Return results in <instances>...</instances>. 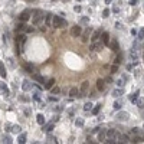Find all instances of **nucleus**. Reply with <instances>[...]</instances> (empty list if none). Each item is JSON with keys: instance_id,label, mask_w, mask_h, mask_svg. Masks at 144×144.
Returning a JSON list of instances; mask_svg holds the SVG:
<instances>
[{"instance_id": "1a4fd4ad", "label": "nucleus", "mask_w": 144, "mask_h": 144, "mask_svg": "<svg viewBox=\"0 0 144 144\" xmlns=\"http://www.w3.org/2000/svg\"><path fill=\"white\" fill-rule=\"evenodd\" d=\"M108 45H110V48H111L114 52H120V45H118V42H117L115 39H112L111 42L108 43Z\"/></svg>"}, {"instance_id": "c85d7f7f", "label": "nucleus", "mask_w": 144, "mask_h": 144, "mask_svg": "<svg viewBox=\"0 0 144 144\" xmlns=\"http://www.w3.org/2000/svg\"><path fill=\"white\" fill-rule=\"evenodd\" d=\"M91 48H92V50H97V52H98V50H101V43L92 42V46H91Z\"/></svg>"}, {"instance_id": "09e8293b", "label": "nucleus", "mask_w": 144, "mask_h": 144, "mask_svg": "<svg viewBox=\"0 0 144 144\" xmlns=\"http://www.w3.org/2000/svg\"><path fill=\"white\" fill-rule=\"evenodd\" d=\"M97 92H91V100H94V98H97Z\"/></svg>"}, {"instance_id": "ea45409f", "label": "nucleus", "mask_w": 144, "mask_h": 144, "mask_svg": "<svg viewBox=\"0 0 144 144\" xmlns=\"http://www.w3.org/2000/svg\"><path fill=\"white\" fill-rule=\"evenodd\" d=\"M117 71H118V65H117V64H114V65L111 66V74H115Z\"/></svg>"}, {"instance_id": "7ed1b4c3", "label": "nucleus", "mask_w": 144, "mask_h": 144, "mask_svg": "<svg viewBox=\"0 0 144 144\" xmlns=\"http://www.w3.org/2000/svg\"><path fill=\"white\" fill-rule=\"evenodd\" d=\"M71 35L74 36V38H78V36H81V35H82V28H81V26H72Z\"/></svg>"}, {"instance_id": "473e14b6", "label": "nucleus", "mask_w": 144, "mask_h": 144, "mask_svg": "<svg viewBox=\"0 0 144 144\" xmlns=\"http://www.w3.org/2000/svg\"><path fill=\"white\" fill-rule=\"evenodd\" d=\"M100 110H101V104H98V105H95V107L92 108V114L94 115H97L98 112H100Z\"/></svg>"}, {"instance_id": "20e7f679", "label": "nucleus", "mask_w": 144, "mask_h": 144, "mask_svg": "<svg viewBox=\"0 0 144 144\" xmlns=\"http://www.w3.org/2000/svg\"><path fill=\"white\" fill-rule=\"evenodd\" d=\"M128 112H125V111H121V112H118V114L115 115V118L118 120V121H127L128 120Z\"/></svg>"}, {"instance_id": "f8f14e48", "label": "nucleus", "mask_w": 144, "mask_h": 144, "mask_svg": "<svg viewBox=\"0 0 144 144\" xmlns=\"http://www.w3.org/2000/svg\"><path fill=\"white\" fill-rule=\"evenodd\" d=\"M101 40H102L104 45H108V43H110V33H108V32H102V33H101Z\"/></svg>"}, {"instance_id": "603ef678", "label": "nucleus", "mask_w": 144, "mask_h": 144, "mask_svg": "<svg viewBox=\"0 0 144 144\" xmlns=\"http://www.w3.org/2000/svg\"><path fill=\"white\" fill-rule=\"evenodd\" d=\"M122 79H124V81H128V75H122Z\"/></svg>"}, {"instance_id": "a19ab883", "label": "nucleus", "mask_w": 144, "mask_h": 144, "mask_svg": "<svg viewBox=\"0 0 144 144\" xmlns=\"http://www.w3.org/2000/svg\"><path fill=\"white\" fill-rule=\"evenodd\" d=\"M138 39H144V28L143 29H140V32H138Z\"/></svg>"}, {"instance_id": "bb28decb", "label": "nucleus", "mask_w": 144, "mask_h": 144, "mask_svg": "<svg viewBox=\"0 0 144 144\" xmlns=\"http://www.w3.org/2000/svg\"><path fill=\"white\" fill-rule=\"evenodd\" d=\"M36 121H38V124H45V117H43L42 114H38V117H36Z\"/></svg>"}, {"instance_id": "9d476101", "label": "nucleus", "mask_w": 144, "mask_h": 144, "mask_svg": "<svg viewBox=\"0 0 144 144\" xmlns=\"http://www.w3.org/2000/svg\"><path fill=\"white\" fill-rule=\"evenodd\" d=\"M43 19V14H40V12H36V14L33 16V25H39Z\"/></svg>"}, {"instance_id": "72a5a7b5", "label": "nucleus", "mask_w": 144, "mask_h": 144, "mask_svg": "<svg viewBox=\"0 0 144 144\" xmlns=\"http://www.w3.org/2000/svg\"><path fill=\"white\" fill-rule=\"evenodd\" d=\"M50 92H52V95H56V94L61 92V89H59L58 86H52V88H50Z\"/></svg>"}, {"instance_id": "423d86ee", "label": "nucleus", "mask_w": 144, "mask_h": 144, "mask_svg": "<svg viewBox=\"0 0 144 144\" xmlns=\"http://www.w3.org/2000/svg\"><path fill=\"white\" fill-rule=\"evenodd\" d=\"M29 19H30V12H29V10L22 12L20 16H19V20H20V22H28Z\"/></svg>"}, {"instance_id": "f704fd0d", "label": "nucleus", "mask_w": 144, "mask_h": 144, "mask_svg": "<svg viewBox=\"0 0 144 144\" xmlns=\"http://www.w3.org/2000/svg\"><path fill=\"white\" fill-rule=\"evenodd\" d=\"M121 105H122L121 101H117V102L114 104V110H115V111H120V110H121Z\"/></svg>"}, {"instance_id": "3c124183", "label": "nucleus", "mask_w": 144, "mask_h": 144, "mask_svg": "<svg viewBox=\"0 0 144 144\" xmlns=\"http://www.w3.org/2000/svg\"><path fill=\"white\" fill-rule=\"evenodd\" d=\"M105 82H112V78H111V76H108V78L105 79Z\"/></svg>"}, {"instance_id": "a18cd8bd", "label": "nucleus", "mask_w": 144, "mask_h": 144, "mask_svg": "<svg viewBox=\"0 0 144 144\" xmlns=\"http://www.w3.org/2000/svg\"><path fill=\"white\" fill-rule=\"evenodd\" d=\"M4 128H6V131H7V133H9V131H12V124H9V122H7Z\"/></svg>"}, {"instance_id": "b1692460", "label": "nucleus", "mask_w": 144, "mask_h": 144, "mask_svg": "<svg viewBox=\"0 0 144 144\" xmlns=\"http://www.w3.org/2000/svg\"><path fill=\"white\" fill-rule=\"evenodd\" d=\"M53 85H55V79L53 78H50L48 82H45V88H46V89H50Z\"/></svg>"}, {"instance_id": "e433bc0d", "label": "nucleus", "mask_w": 144, "mask_h": 144, "mask_svg": "<svg viewBox=\"0 0 144 144\" xmlns=\"http://www.w3.org/2000/svg\"><path fill=\"white\" fill-rule=\"evenodd\" d=\"M2 141H3L4 144H10V143H12V138H10V136H4Z\"/></svg>"}, {"instance_id": "5701e85b", "label": "nucleus", "mask_w": 144, "mask_h": 144, "mask_svg": "<svg viewBox=\"0 0 144 144\" xmlns=\"http://www.w3.org/2000/svg\"><path fill=\"white\" fill-rule=\"evenodd\" d=\"M107 137H108V138H112V140H115L117 133H115L114 130H107Z\"/></svg>"}, {"instance_id": "c756f323", "label": "nucleus", "mask_w": 144, "mask_h": 144, "mask_svg": "<svg viewBox=\"0 0 144 144\" xmlns=\"http://www.w3.org/2000/svg\"><path fill=\"white\" fill-rule=\"evenodd\" d=\"M137 107L138 108H144V98H137Z\"/></svg>"}, {"instance_id": "37998d69", "label": "nucleus", "mask_w": 144, "mask_h": 144, "mask_svg": "<svg viewBox=\"0 0 144 144\" xmlns=\"http://www.w3.org/2000/svg\"><path fill=\"white\" fill-rule=\"evenodd\" d=\"M124 82H125V81H124V79H118V81H117V85L120 86V88H122V86H124Z\"/></svg>"}, {"instance_id": "2eb2a0df", "label": "nucleus", "mask_w": 144, "mask_h": 144, "mask_svg": "<svg viewBox=\"0 0 144 144\" xmlns=\"http://www.w3.org/2000/svg\"><path fill=\"white\" fill-rule=\"evenodd\" d=\"M33 79H35V81H38L39 84H45V79H43V76L40 75V74H38V72H35V74H33Z\"/></svg>"}, {"instance_id": "a211bd4d", "label": "nucleus", "mask_w": 144, "mask_h": 144, "mask_svg": "<svg viewBox=\"0 0 144 144\" xmlns=\"http://www.w3.org/2000/svg\"><path fill=\"white\" fill-rule=\"evenodd\" d=\"M22 88H23V91H29V89H32V84L29 82L28 79H25V81H23V85H22Z\"/></svg>"}, {"instance_id": "f3484780", "label": "nucleus", "mask_w": 144, "mask_h": 144, "mask_svg": "<svg viewBox=\"0 0 144 144\" xmlns=\"http://www.w3.org/2000/svg\"><path fill=\"white\" fill-rule=\"evenodd\" d=\"M0 76H2V78H6L7 76V72H6V68H4L3 62H0Z\"/></svg>"}, {"instance_id": "aec40b11", "label": "nucleus", "mask_w": 144, "mask_h": 144, "mask_svg": "<svg viewBox=\"0 0 144 144\" xmlns=\"http://www.w3.org/2000/svg\"><path fill=\"white\" fill-rule=\"evenodd\" d=\"M69 95H71L72 98L78 97V95H79V89H78V88H75V86H74V88H71V91H69Z\"/></svg>"}, {"instance_id": "8fccbe9b", "label": "nucleus", "mask_w": 144, "mask_h": 144, "mask_svg": "<svg viewBox=\"0 0 144 144\" xmlns=\"http://www.w3.org/2000/svg\"><path fill=\"white\" fill-rule=\"evenodd\" d=\"M74 9H75V12H81V6H75Z\"/></svg>"}, {"instance_id": "0eeeda50", "label": "nucleus", "mask_w": 144, "mask_h": 144, "mask_svg": "<svg viewBox=\"0 0 144 144\" xmlns=\"http://www.w3.org/2000/svg\"><path fill=\"white\" fill-rule=\"evenodd\" d=\"M0 94H2V95H4V97L10 95V92H9V88H7V85L4 82H0Z\"/></svg>"}, {"instance_id": "f03ea898", "label": "nucleus", "mask_w": 144, "mask_h": 144, "mask_svg": "<svg viewBox=\"0 0 144 144\" xmlns=\"http://www.w3.org/2000/svg\"><path fill=\"white\" fill-rule=\"evenodd\" d=\"M88 92H89V82L88 81H84L82 85H81V89H79V98H84L88 95Z\"/></svg>"}, {"instance_id": "7c9ffc66", "label": "nucleus", "mask_w": 144, "mask_h": 144, "mask_svg": "<svg viewBox=\"0 0 144 144\" xmlns=\"http://www.w3.org/2000/svg\"><path fill=\"white\" fill-rule=\"evenodd\" d=\"M20 125H12V133H14V134H19L20 133Z\"/></svg>"}, {"instance_id": "58836bf2", "label": "nucleus", "mask_w": 144, "mask_h": 144, "mask_svg": "<svg viewBox=\"0 0 144 144\" xmlns=\"http://www.w3.org/2000/svg\"><path fill=\"white\" fill-rule=\"evenodd\" d=\"M84 110H85V111H89V110H92V104H91V102H86V104L84 105Z\"/></svg>"}, {"instance_id": "2f4dec72", "label": "nucleus", "mask_w": 144, "mask_h": 144, "mask_svg": "<svg viewBox=\"0 0 144 144\" xmlns=\"http://www.w3.org/2000/svg\"><path fill=\"white\" fill-rule=\"evenodd\" d=\"M121 62H122V53H121V52H118V55H117V58H115V64L120 65Z\"/></svg>"}, {"instance_id": "393cba45", "label": "nucleus", "mask_w": 144, "mask_h": 144, "mask_svg": "<svg viewBox=\"0 0 144 144\" xmlns=\"http://www.w3.org/2000/svg\"><path fill=\"white\" fill-rule=\"evenodd\" d=\"M17 45H23V43L26 42V36L25 35H17Z\"/></svg>"}, {"instance_id": "cd10ccee", "label": "nucleus", "mask_w": 144, "mask_h": 144, "mask_svg": "<svg viewBox=\"0 0 144 144\" xmlns=\"http://www.w3.org/2000/svg\"><path fill=\"white\" fill-rule=\"evenodd\" d=\"M26 29H28V26L25 25V22H22L20 25L17 26V32H25Z\"/></svg>"}, {"instance_id": "a878e982", "label": "nucleus", "mask_w": 144, "mask_h": 144, "mask_svg": "<svg viewBox=\"0 0 144 144\" xmlns=\"http://www.w3.org/2000/svg\"><path fill=\"white\" fill-rule=\"evenodd\" d=\"M138 94H140V91H136L134 94H131V95H130V101H131V102H136L137 98H138Z\"/></svg>"}, {"instance_id": "9b49d317", "label": "nucleus", "mask_w": 144, "mask_h": 144, "mask_svg": "<svg viewBox=\"0 0 144 144\" xmlns=\"http://www.w3.org/2000/svg\"><path fill=\"white\" fill-rule=\"evenodd\" d=\"M105 138H107V130H105V128H100V131H98V140L104 141Z\"/></svg>"}, {"instance_id": "de8ad7c7", "label": "nucleus", "mask_w": 144, "mask_h": 144, "mask_svg": "<svg viewBox=\"0 0 144 144\" xmlns=\"http://www.w3.org/2000/svg\"><path fill=\"white\" fill-rule=\"evenodd\" d=\"M33 100L35 101H39L40 98H39V94H35V95H33Z\"/></svg>"}, {"instance_id": "c03bdc74", "label": "nucleus", "mask_w": 144, "mask_h": 144, "mask_svg": "<svg viewBox=\"0 0 144 144\" xmlns=\"http://www.w3.org/2000/svg\"><path fill=\"white\" fill-rule=\"evenodd\" d=\"M108 16H110V10H108V9H105V10L102 12V17H108Z\"/></svg>"}, {"instance_id": "6ab92c4d", "label": "nucleus", "mask_w": 144, "mask_h": 144, "mask_svg": "<svg viewBox=\"0 0 144 144\" xmlns=\"http://www.w3.org/2000/svg\"><path fill=\"white\" fill-rule=\"evenodd\" d=\"M50 25H52V14L46 13V16H45V26H50Z\"/></svg>"}, {"instance_id": "4be33fe9", "label": "nucleus", "mask_w": 144, "mask_h": 144, "mask_svg": "<svg viewBox=\"0 0 144 144\" xmlns=\"http://www.w3.org/2000/svg\"><path fill=\"white\" fill-rule=\"evenodd\" d=\"M122 94H124V91H122L121 88H118V89H114V91H112V97L118 98V97H121Z\"/></svg>"}, {"instance_id": "4468645a", "label": "nucleus", "mask_w": 144, "mask_h": 144, "mask_svg": "<svg viewBox=\"0 0 144 144\" xmlns=\"http://www.w3.org/2000/svg\"><path fill=\"white\" fill-rule=\"evenodd\" d=\"M97 89L98 91H104L105 89V79H98L97 81Z\"/></svg>"}, {"instance_id": "ddd939ff", "label": "nucleus", "mask_w": 144, "mask_h": 144, "mask_svg": "<svg viewBox=\"0 0 144 144\" xmlns=\"http://www.w3.org/2000/svg\"><path fill=\"white\" fill-rule=\"evenodd\" d=\"M115 138H118L120 143H127V141H130V137L127 136V134H117Z\"/></svg>"}, {"instance_id": "6e6552de", "label": "nucleus", "mask_w": 144, "mask_h": 144, "mask_svg": "<svg viewBox=\"0 0 144 144\" xmlns=\"http://www.w3.org/2000/svg\"><path fill=\"white\" fill-rule=\"evenodd\" d=\"M101 29H98V30H95V32L92 33V36H91V42H98L100 40V38H101Z\"/></svg>"}, {"instance_id": "f257e3e1", "label": "nucleus", "mask_w": 144, "mask_h": 144, "mask_svg": "<svg viewBox=\"0 0 144 144\" xmlns=\"http://www.w3.org/2000/svg\"><path fill=\"white\" fill-rule=\"evenodd\" d=\"M50 26L58 28V29L65 28V26H66V20H65L62 16H52V25H50Z\"/></svg>"}, {"instance_id": "49530a36", "label": "nucleus", "mask_w": 144, "mask_h": 144, "mask_svg": "<svg viewBox=\"0 0 144 144\" xmlns=\"http://www.w3.org/2000/svg\"><path fill=\"white\" fill-rule=\"evenodd\" d=\"M138 2H140V0H130V4H131V6H136V4H138Z\"/></svg>"}, {"instance_id": "dca6fc26", "label": "nucleus", "mask_w": 144, "mask_h": 144, "mask_svg": "<svg viewBox=\"0 0 144 144\" xmlns=\"http://www.w3.org/2000/svg\"><path fill=\"white\" fill-rule=\"evenodd\" d=\"M26 137H28V136H26V133H19V137H17V143L19 144H25L26 143Z\"/></svg>"}, {"instance_id": "412c9836", "label": "nucleus", "mask_w": 144, "mask_h": 144, "mask_svg": "<svg viewBox=\"0 0 144 144\" xmlns=\"http://www.w3.org/2000/svg\"><path fill=\"white\" fill-rule=\"evenodd\" d=\"M46 143L53 144V143H58V140H56V137H53L52 134H48V137H46Z\"/></svg>"}, {"instance_id": "39448f33", "label": "nucleus", "mask_w": 144, "mask_h": 144, "mask_svg": "<svg viewBox=\"0 0 144 144\" xmlns=\"http://www.w3.org/2000/svg\"><path fill=\"white\" fill-rule=\"evenodd\" d=\"M53 127H55L53 121H50L49 124H42V131H45V133H50V131L53 130Z\"/></svg>"}, {"instance_id": "4c0bfd02", "label": "nucleus", "mask_w": 144, "mask_h": 144, "mask_svg": "<svg viewBox=\"0 0 144 144\" xmlns=\"http://www.w3.org/2000/svg\"><path fill=\"white\" fill-rule=\"evenodd\" d=\"M19 100L23 101V102H29V101H30V98L26 97V95H20V97H19Z\"/></svg>"}, {"instance_id": "79ce46f5", "label": "nucleus", "mask_w": 144, "mask_h": 144, "mask_svg": "<svg viewBox=\"0 0 144 144\" xmlns=\"http://www.w3.org/2000/svg\"><path fill=\"white\" fill-rule=\"evenodd\" d=\"M131 133L136 134V136H140V128H137V127H134L133 130H131Z\"/></svg>"}, {"instance_id": "c9c22d12", "label": "nucleus", "mask_w": 144, "mask_h": 144, "mask_svg": "<svg viewBox=\"0 0 144 144\" xmlns=\"http://www.w3.org/2000/svg\"><path fill=\"white\" fill-rule=\"evenodd\" d=\"M75 125L76 127H82L84 125V120L82 118H76L75 120Z\"/></svg>"}]
</instances>
